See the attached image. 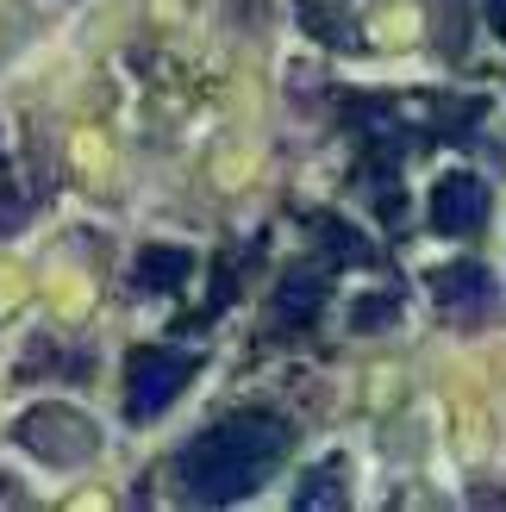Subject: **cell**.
<instances>
[{
	"instance_id": "obj_1",
	"label": "cell",
	"mask_w": 506,
	"mask_h": 512,
	"mask_svg": "<svg viewBox=\"0 0 506 512\" xmlns=\"http://www.w3.org/2000/svg\"><path fill=\"white\" fill-rule=\"evenodd\" d=\"M288 456V425L275 413H232L219 419L207 438H194L182 450V494L200 500V506H225V500H244L257 488V475L275 469Z\"/></svg>"
},
{
	"instance_id": "obj_2",
	"label": "cell",
	"mask_w": 506,
	"mask_h": 512,
	"mask_svg": "<svg viewBox=\"0 0 506 512\" xmlns=\"http://www.w3.org/2000/svg\"><path fill=\"white\" fill-rule=\"evenodd\" d=\"M13 438H19V450H32L38 463H50V469H82L88 456L100 450L94 419L75 413V406H57V400H44V406H32V413H19Z\"/></svg>"
},
{
	"instance_id": "obj_3",
	"label": "cell",
	"mask_w": 506,
	"mask_h": 512,
	"mask_svg": "<svg viewBox=\"0 0 506 512\" xmlns=\"http://www.w3.org/2000/svg\"><path fill=\"white\" fill-rule=\"evenodd\" d=\"M194 356L188 350H169V344H138L125 356V413L132 419H157L175 406V394L194 381Z\"/></svg>"
},
{
	"instance_id": "obj_4",
	"label": "cell",
	"mask_w": 506,
	"mask_h": 512,
	"mask_svg": "<svg viewBox=\"0 0 506 512\" xmlns=\"http://www.w3.org/2000/svg\"><path fill=\"white\" fill-rule=\"evenodd\" d=\"M488 225V182L482 175H444V182L432 188V232L444 238H469Z\"/></svg>"
},
{
	"instance_id": "obj_5",
	"label": "cell",
	"mask_w": 506,
	"mask_h": 512,
	"mask_svg": "<svg viewBox=\"0 0 506 512\" xmlns=\"http://www.w3.org/2000/svg\"><path fill=\"white\" fill-rule=\"evenodd\" d=\"M432 294H438V306L444 313H457V319H482V313H494V281H488V269H475V263H450V269H432Z\"/></svg>"
},
{
	"instance_id": "obj_6",
	"label": "cell",
	"mask_w": 506,
	"mask_h": 512,
	"mask_svg": "<svg viewBox=\"0 0 506 512\" xmlns=\"http://www.w3.org/2000/svg\"><path fill=\"white\" fill-rule=\"evenodd\" d=\"M194 275V256L188 250H175V244H150L144 256H138V269H132V281H138V288L144 294H169V288H182V281Z\"/></svg>"
},
{
	"instance_id": "obj_7",
	"label": "cell",
	"mask_w": 506,
	"mask_h": 512,
	"mask_svg": "<svg viewBox=\"0 0 506 512\" xmlns=\"http://www.w3.org/2000/svg\"><path fill=\"white\" fill-rule=\"evenodd\" d=\"M275 306H282V319H313L319 306H325V281L313 269H294L282 281V294H275Z\"/></svg>"
},
{
	"instance_id": "obj_8",
	"label": "cell",
	"mask_w": 506,
	"mask_h": 512,
	"mask_svg": "<svg viewBox=\"0 0 506 512\" xmlns=\"http://www.w3.org/2000/svg\"><path fill=\"white\" fill-rule=\"evenodd\" d=\"M294 506H300V512H332V506H344L338 463H319V469H307V475H300V494H294Z\"/></svg>"
},
{
	"instance_id": "obj_9",
	"label": "cell",
	"mask_w": 506,
	"mask_h": 512,
	"mask_svg": "<svg viewBox=\"0 0 506 512\" xmlns=\"http://www.w3.org/2000/svg\"><path fill=\"white\" fill-rule=\"evenodd\" d=\"M300 25L319 32L325 44H350V19H344L338 0H300Z\"/></svg>"
},
{
	"instance_id": "obj_10",
	"label": "cell",
	"mask_w": 506,
	"mask_h": 512,
	"mask_svg": "<svg viewBox=\"0 0 506 512\" xmlns=\"http://www.w3.org/2000/svg\"><path fill=\"white\" fill-rule=\"evenodd\" d=\"M394 313H400V300H388V294H382V300H357V306H350V325H357V331H375V325H388Z\"/></svg>"
},
{
	"instance_id": "obj_11",
	"label": "cell",
	"mask_w": 506,
	"mask_h": 512,
	"mask_svg": "<svg viewBox=\"0 0 506 512\" xmlns=\"http://www.w3.org/2000/svg\"><path fill=\"white\" fill-rule=\"evenodd\" d=\"M488 25H494V32H506V0H488Z\"/></svg>"
}]
</instances>
